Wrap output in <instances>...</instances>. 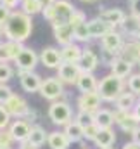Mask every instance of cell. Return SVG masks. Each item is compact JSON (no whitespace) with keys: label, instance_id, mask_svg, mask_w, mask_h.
Here are the masks:
<instances>
[{"label":"cell","instance_id":"29","mask_svg":"<svg viewBox=\"0 0 140 149\" xmlns=\"http://www.w3.org/2000/svg\"><path fill=\"white\" fill-rule=\"evenodd\" d=\"M47 139H49V134L45 132V128H42V127H31V134H30V137H28V142L30 144H33L35 148H42L45 142H47Z\"/></svg>","mask_w":140,"mask_h":149},{"label":"cell","instance_id":"45","mask_svg":"<svg viewBox=\"0 0 140 149\" xmlns=\"http://www.w3.org/2000/svg\"><path fill=\"white\" fill-rule=\"evenodd\" d=\"M0 2H2L5 7H9L10 10H14L17 5H21V0H0Z\"/></svg>","mask_w":140,"mask_h":149},{"label":"cell","instance_id":"18","mask_svg":"<svg viewBox=\"0 0 140 149\" xmlns=\"http://www.w3.org/2000/svg\"><path fill=\"white\" fill-rule=\"evenodd\" d=\"M118 28H119V31H121L123 35H128L132 40H137L139 35H140V17L130 14V16L125 17V21H123Z\"/></svg>","mask_w":140,"mask_h":149},{"label":"cell","instance_id":"4","mask_svg":"<svg viewBox=\"0 0 140 149\" xmlns=\"http://www.w3.org/2000/svg\"><path fill=\"white\" fill-rule=\"evenodd\" d=\"M40 95L50 102L59 101L64 95V83L61 81L59 76H49L43 80V83L40 87Z\"/></svg>","mask_w":140,"mask_h":149},{"label":"cell","instance_id":"32","mask_svg":"<svg viewBox=\"0 0 140 149\" xmlns=\"http://www.w3.org/2000/svg\"><path fill=\"white\" fill-rule=\"evenodd\" d=\"M92 40L90 37V31H88V24L83 23L80 26L74 28V42H81V43H88Z\"/></svg>","mask_w":140,"mask_h":149},{"label":"cell","instance_id":"3","mask_svg":"<svg viewBox=\"0 0 140 149\" xmlns=\"http://www.w3.org/2000/svg\"><path fill=\"white\" fill-rule=\"evenodd\" d=\"M49 118L54 125L66 127L69 121H73V109L64 101H54L49 108Z\"/></svg>","mask_w":140,"mask_h":149},{"label":"cell","instance_id":"36","mask_svg":"<svg viewBox=\"0 0 140 149\" xmlns=\"http://www.w3.org/2000/svg\"><path fill=\"white\" fill-rule=\"evenodd\" d=\"M10 113L7 111V108H5V104H0V130H5V128H9V125H10Z\"/></svg>","mask_w":140,"mask_h":149},{"label":"cell","instance_id":"50","mask_svg":"<svg viewBox=\"0 0 140 149\" xmlns=\"http://www.w3.org/2000/svg\"><path fill=\"white\" fill-rule=\"evenodd\" d=\"M19 149H38V148H35L33 144H30V142L26 141V142H21V148Z\"/></svg>","mask_w":140,"mask_h":149},{"label":"cell","instance_id":"20","mask_svg":"<svg viewBox=\"0 0 140 149\" xmlns=\"http://www.w3.org/2000/svg\"><path fill=\"white\" fill-rule=\"evenodd\" d=\"M87 24H88V31H90L92 40H100L105 33H109L111 30H114L111 24H107L105 21H102L99 16L94 17V19H90V21H87Z\"/></svg>","mask_w":140,"mask_h":149},{"label":"cell","instance_id":"22","mask_svg":"<svg viewBox=\"0 0 140 149\" xmlns=\"http://www.w3.org/2000/svg\"><path fill=\"white\" fill-rule=\"evenodd\" d=\"M81 54H83V49L76 42H73L69 45H62V49H61L62 63H80Z\"/></svg>","mask_w":140,"mask_h":149},{"label":"cell","instance_id":"2","mask_svg":"<svg viewBox=\"0 0 140 149\" xmlns=\"http://www.w3.org/2000/svg\"><path fill=\"white\" fill-rule=\"evenodd\" d=\"M123 90H125V80L112 73L100 78L99 87H97V92L104 102H116V99L123 94Z\"/></svg>","mask_w":140,"mask_h":149},{"label":"cell","instance_id":"46","mask_svg":"<svg viewBox=\"0 0 140 149\" xmlns=\"http://www.w3.org/2000/svg\"><path fill=\"white\" fill-rule=\"evenodd\" d=\"M23 120H26L28 123H33V121H36V111H35V109H30V111L26 113V116H24Z\"/></svg>","mask_w":140,"mask_h":149},{"label":"cell","instance_id":"43","mask_svg":"<svg viewBox=\"0 0 140 149\" xmlns=\"http://www.w3.org/2000/svg\"><path fill=\"white\" fill-rule=\"evenodd\" d=\"M10 12H12V10H10L9 7H5V5H3V3L0 2V21H2V23H5V21L9 19Z\"/></svg>","mask_w":140,"mask_h":149},{"label":"cell","instance_id":"27","mask_svg":"<svg viewBox=\"0 0 140 149\" xmlns=\"http://www.w3.org/2000/svg\"><path fill=\"white\" fill-rule=\"evenodd\" d=\"M137 106V94L130 92H123L118 99H116V109H125V111H133V108Z\"/></svg>","mask_w":140,"mask_h":149},{"label":"cell","instance_id":"31","mask_svg":"<svg viewBox=\"0 0 140 149\" xmlns=\"http://www.w3.org/2000/svg\"><path fill=\"white\" fill-rule=\"evenodd\" d=\"M139 127H140V121L135 118V114H133V113H130V114H128L121 123H119V128H121L125 134H130V135H132Z\"/></svg>","mask_w":140,"mask_h":149},{"label":"cell","instance_id":"5","mask_svg":"<svg viewBox=\"0 0 140 149\" xmlns=\"http://www.w3.org/2000/svg\"><path fill=\"white\" fill-rule=\"evenodd\" d=\"M40 61V56H36V52L30 47H23L21 52L17 54V57L14 59V64L17 70L21 71H35L36 64Z\"/></svg>","mask_w":140,"mask_h":149},{"label":"cell","instance_id":"57","mask_svg":"<svg viewBox=\"0 0 140 149\" xmlns=\"http://www.w3.org/2000/svg\"><path fill=\"white\" fill-rule=\"evenodd\" d=\"M139 66H140V63H139Z\"/></svg>","mask_w":140,"mask_h":149},{"label":"cell","instance_id":"53","mask_svg":"<svg viewBox=\"0 0 140 149\" xmlns=\"http://www.w3.org/2000/svg\"><path fill=\"white\" fill-rule=\"evenodd\" d=\"M0 149H12V148H0Z\"/></svg>","mask_w":140,"mask_h":149},{"label":"cell","instance_id":"58","mask_svg":"<svg viewBox=\"0 0 140 149\" xmlns=\"http://www.w3.org/2000/svg\"><path fill=\"white\" fill-rule=\"evenodd\" d=\"M0 148H2V146H0Z\"/></svg>","mask_w":140,"mask_h":149},{"label":"cell","instance_id":"8","mask_svg":"<svg viewBox=\"0 0 140 149\" xmlns=\"http://www.w3.org/2000/svg\"><path fill=\"white\" fill-rule=\"evenodd\" d=\"M81 68L78 63H62L59 68H57V76L61 78L62 83H68V85H76L78 78L81 76Z\"/></svg>","mask_w":140,"mask_h":149},{"label":"cell","instance_id":"7","mask_svg":"<svg viewBox=\"0 0 140 149\" xmlns=\"http://www.w3.org/2000/svg\"><path fill=\"white\" fill-rule=\"evenodd\" d=\"M123 43H125L123 33L118 31L116 28L111 30L109 33H105L104 37L100 38V47H102V50L111 52V54H116V56H119V50H121Z\"/></svg>","mask_w":140,"mask_h":149},{"label":"cell","instance_id":"54","mask_svg":"<svg viewBox=\"0 0 140 149\" xmlns=\"http://www.w3.org/2000/svg\"><path fill=\"white\" fill-rule=\"evenodd\" d=\"M137 40H140V35H139V38H137Z\"/></svg>","mask_w":140,"mask_h":149},{"label":"cell","instance_id":"44","mask_svg":"<svg viewBox=\"0 0 140 149\" xmlns=\"http://www.w3.org/2000/svg\"><path fill=\"white\" fill-rule=\"evenodd\" d=\"M130 14L140 17V0H132V3H130Z\"/></svg>","mask_w":140,"mask_h":149},{"label":"cell","instance_id":"42","mask_svg":"<svg viewBox=\"0 0 140 149\" xmlns=\"http://www.w3.org/2000/svg\"><path fill=\"white\" fill-rule=\"evenodd\" d=\"M42 16H43V19H47L49 23H52V19H54V3L49 5V7H45L42 10Z\"/></svg>","mask_w":140,"mask_h":149},{"label":"cell","instance_id":"56","mask_svg":"<svg viewBox=\"0 0 140 149\" xmlns=\"http://www.w3.org/2000/svg\"><path fill=\"white\" fill-rule=\"evenodd\" d=\"M139 97H140V95H139ZM139 101H140V99H139Z\"/></svg>","mask_w":140,"mask_h":149},{"label":"cell","instance_id":"17","mask_svg":"<svg viewBox=\"0 0 140 149\" xmlns=\"http://www.w3.org/2000/svg\"><path fill=\"white\" fill-rule=\"evenodd\" d=\"M99 17H100L102 21H105L107 24H111L112 28H118V26L125 21L126 14H125V10L119 9V7H109V9H104V10L99 12Z\"/></svg>","mask_w":140,"mask_h":149},{"label":"cell","instance_id":"28","mask_svg":"<svg viewBox=\"0 0 140 149\" xmlns=\"http://www.w3.org/2000/svg\"><path fill=\"white\" fill-rule=\"evenodd\" d=\"M94 121L100 127V128H111L116 121H114V113L109 109H99L94 113Z\"/></svg>","mask_w":140,"mask_h":149},{"label":"cell","instance_id":"21","mask_svg":"<svg viewBox=\"0 0 140 149\" xmlns=\"http://www.w3.org/2000/svg\"><path fill=\"white\" fill-rule=\"evenodd\" d=\"M64 134L68 135V139L71 141V144H76V142H81L85 139V128L80 121L73 120L69 121L66 127H64Z\"/></svg>","mask_w":140,"mask_h":149},{"label":"cell","instance_id":"38","mask_svg":"<svg viewBox=\"0 0 140 149\" xmlns=\"http://www.w3.org/2000/svg\"><path fill=\"white\" fill-rule=\"evenodd\" d=\"M12 142H16L14 141V137L10 135V132L5 128V130H0V146L2 148H12Z\"/></svg>","mask_w":140,"mask_h":149},{"label":"cell","instance_id":"52","mask_svg":"<svg viewBox=\"0 0 140 149\" xmlns=\"http://www.w3.org/2000/svg\"><path fill=\"white\" fill-rule=\"evenodd\" d=\"M81 2H95V0H81Z\"/></svg>","mask_w":140,"mask_h":149},{"label":"cell","instance_id":"13","mask_svg":"<svg viewBox=\"0 0 140 149\" xmlns=\"http://www.w3.org/2000/svg\"><path fill=\"white\" fill-rule=\"evenodd\" d=\"M40 63L49 68V70H57L62 64V56H61V49L55 47H45L40 54Z\"/></svg>","mask_w":140,"mask_h":149},{"label":"cell","instance_id":"19","mask_svg":"<svg viewBox=\"0 0 140 149\" xmlns=\"http://www.w3.org/2000/svg\"><path fill=\"white\" fill-rule=\"evenodd\" d=\"M80 68L85 73H94L99 66V54L94 52L92 49H83V54L80 57Z\"/></svg>","mask_w":140,"mask_h":149},{"label":"cell","instance_id":"25","mask_svg":"<svg viewBox=\"0 0 140 149\" xmlns=\"http://www.w3.org/2000/svg\"><path fill=\"white\" fill-rule=\"evenodd\" d=\"M47 144L50 149H69L71 141L68 139V135L64 132H50Z\"/></svg>","mask_w":140,"mask_h":149},{"label":"cell","instance_id":"41","mask_svg":"<svg viewBox=\"0 0 140 149\" xmlns=\"http://www.w3.org/2000/svg\"><path fill=\"white\" fill-rule=\"evenodd\" d=\"M112 113H114V121H116V125H119V123H121V121H123V120H125V118H126V116H128V114H130L132 111L116 109V111H112Z\"/></svg>","mask_w":140,"mask_h":149},{"label":"cell","instance_id":"11","mask_svg":"<svg viewBox=\"0 0 140 149\" xmlns=\"http://www.w3.org/2000/svg\"><path fill=\"white\" fill-rule=\"evenodd\" d=\"M9 132H10V135L14 137L16 142H19V144L26 142L28 137H30V134H31V123H28L23 118H17V120H14L9 125Z\"/></svg>","mask_w":140,"mask_h":149},{"label":"cell","instance_id":"34","mask_svg":"<svg viewBox=\"0 0 140 149\" xmlns=\"http://www.w3.org/2000/svg\"><path fill=\"white\" fill-rule=\"evenodd\" d=\"M14 76V70L10 68L9 63H0V83H7L10 81Z\"/></svg>","mask_w":140,"mask_h":149},{"label":"cell","instance_id":"40","mask_svg":"<svg viewBox=\"0 0 140 149\" xmlns=\"http://www.w3.org/2000/svg\"><path fill=\"white\" fill-rule=\"evenodd\" d=\"M76 121H80V123L85 127V125H88V123L94 121V114H92V113H85V111H78V114H76Z\"/></svg>","mask_w":140,"mask_h":149},{"label":"cell","instance_id":"10","mask_svg":"<svg viewBox=\"0 0 140 149\" xmlns=\"http://www.w3.org/2000/svg\"><path fill=\"white\" fill-rule=\"evenodd\" d=\"M17 76H19V81H21V87L24 92L28 94H33V92H40V87L43 83L42 76L35 71H21L17 70Z\"/></svg>","mask_w":140,"mask_h":149},{"label":"cell","instance_id":"37","mask_svg":"<svg viewBox=\"0 0 140 149\" xmlns=\"http://www.w3.org/2000/svg\"><path fill=\"white\" fill-rule=\"evenodd\" d=\"M69 23H71V26H73V28H76V26H80V24L87 23V16H85V12H83V10L74 9V12H73V16H71V19H69Z\"/></svg>","mask_w":140,"mask_h":149},{"label":"cell","instance_id":"49","mask_svg":"<svg viewBox=\"0 0 140 149\" xmlns=\"http://www.w3.org/2000/svg\"><path fill=\"white\" fill-rule=\"evenodd\" d=\"M132 113L135 114V118H137V120H139V121H140V101H139V102H137V106L133 108V111H132Z\"/></svg>","mask_w":140,"mask_h":149},{"label":"cell","instance_id":"26","mask_svg":"<svg viewBox=\"0 0 140 149\" xmlns=\"http://www.w3.org/2000/svg\"><path fill=\"white\" fill-rule=\"evenodd\" d=\"M95 146L100 149H107V148H112V144L116 142V134L112 128H100L97 139L94 141Z\"/></svg>","mask_w":140,"mask_h":149},{"label":"cell","instance_id":"16","mask_svg":"<svg viewBox=\"0 0 140 149\" xmlns=\"http://www.w3.org/2000/svg\"><path fill=\"white\" fill-rule=\"evenodd\" d=\"M52 30H54V38L57 40L59 45H69L74 42V28L71 26V23L55 24L52 26Z\"/></svg>","mask_w":140,"mask_h":149},{"label":"cell","instance_id":"14","mask_svg":"<svg viewBox=\"0 0 140 149\" xmlns=\"http://www.w3.org/2000/svg\"><path fill=\"white\" fill-rule=\"evenodd\" d=\"M5 108H7V111L10 113V116H14V118H24L26 113L30 111V106H28L26 99L21 97V95H17V94H14L5 102Z\"/></svg>","mask_w":140,"mask_h":149},{"label":"cell","instance_id":"24","mask_svg":"<svg viewBox=\"0 0 140 149\" xmlns=\"http://www.w3.org/2000/svg\"><path fill=\"white\" fill-rule=\"evenodd\" d=\"M132 70H133V64L128 63V61L123 59V57H116L114 63L111 64V73L116 74V76H119V78H123V80L132 74Z\"/></svg>","mask_w":140,"mask_h":149},{"label":"cell","instance_id":"30","mask_svg":"<svg viewBox=\"0 0 140 149\" xmlns=\"http://www.w3.org/2000/svg\"><path fill=\"white\" fill-rule=\"evenodd\" d=\"M21 10L23 12H26L28 16H36V14H42V10H43V3H42V0H21Z\"/></svg>","mask_w":140,"mask_h":149},{"label":"cell","instance_id":"55","mask_svg":"<svg viewBox=\"0 0 140 149\" xmlns=\"http://www.w3.org/2000/svg\"><path fill=\"white\" fill-rule=\"evenodd\" d=\"M107 149H112V148H107Z\"/></svg>","mask_w":140,"mask_h":149},{"label":"cell","instance_id":"1","mask_svg":"<svg viewBox=\"0 0 140 149\" xmlns=\"http://www.w3.org/2000/svg\"><path fill=\"white\" fill-rule=\"evenodd\" d=\"M33 31V21L31 16H28L26 12L19 10H12L9 19L3 23V37L7 40H14V42H24L28 40Z\"/></svg>","mask_w":140,"mask_h":149},{"label":"cell","instance_id":"33","mask_svg":"<svg viewBox=\"0 0 140 149\" xmlns=\"http://www.w3.org/2000/svg\"><path fill=\"white\" fill-rule=\"evenodd\" d=\"M83 128H85V141H92V142L97 139V135H99V132H100V127H99L95 121L85 125Z\"/></svg>","mask_w":140,"mask_h":149},{"label":"cell","instance_id":"15","mask_svg":"<svg viewBox=\"0 0 140 149\" xmlns=\"http://www.w3.org/2000/svg\"><path fill=\"white\" fill-rule=\"evenodd\" d=\"M119 57L126 59L128 63H132L133 66L140 63V40H130L125 42L121 50H119Z\"/></svg>","mask_w":140,"mask_h":149},{"label":"cell","instance_id":"51","mask_svg":"<svg viewBox=\"0 0 140 149\" xmlns=\"http://www.w3.org/2000/svg\"><path fill=\"white\" fill-rule=\"evenodd\" d=\"M2 35H3V23L0 21V37H2Z\"/></svg>","mask_w":140,"mask_h":149},{"label":"cell","instance_id":"6","mask_svg":"<svg viewBox=\"0 0 140 149\" xmlns=\"http://www.w3.org/2000/svg\"><path fill=\"white\" fill-rule=\"evenodd\" d=\"M74 9L76 7L71 2H68V0H55L54 2V19H52V26L69 23Z\"/></svg>","mask_w":140,"mask_h":149},{"label":"cell","instance_id":"47","mask_svg":"<svg viewBox=\"0 0 140 149\" xmlns=\"http://www.w3.org/2000/svg\"><path fill=\"white\" fill-rule=\"evenodd\" d=\"M132 137H133V142H137V144L140 146V127L133 132V134H132Z\"/></svg>","mask_w":140,"mask_h":149},{"label":"cell","instance_id":"39","mask_svg":"<svg viewBox=\"0 0 140 149\" xmlns=\"http://www.w3.org/2000/svg\"><path fill=\"white\" fill-rule=\"evenodd\" d=\"M12 95H14L12 88H10L7 83H0V104H5Z\"/></svg>","mask_w":140,"mask_h":149},{"label":"cell","instance_id":"12","mask_svg":"<svg viewBox=\"0 0 140 149\" xmlns=\"http://www.w3.org/2000/svg\"><path fill=\"white\" fill-rule=\"evenodd\" d=\"M24 45L21 42H14V40H2L0 42V63H14V59L17 57V54L21 52Z\"/></svg>","mask_w":140,"mask_h":149},{"label":"cell","instance_id":"23","mask_svg":"<svg viewBox=\"0 0 140 149\" xmlns=\"http://www.w3.org/2000/svg\"><path fill=\"white\" fill-rule=\"evenodd\" d=\"M76 87H78V90L81 92V94H85V92H94V90H97V87H99V80L95 78V74L94 73H81V76L78 78V81H76Z\"/></svg>","mask_w":140,"mask_h":149},{"label":"cell","instance_id":"48","mask_svg":"<svg viewBox=\"0 0 140 149\" xmlns=\"http://www.w3.org/2000/svg\"><path fill=\"white\" fill-rule=\"evenodd\" d=\"M123 149H140V146L137 144V142H133V141H132V142H126V144L123 146Z\"/></svg>","mask_w":140,"mask_h":149},{"label":"cell","instance_id":"35","mask_svg":"<svg viewBox=\"0 0 140 149\" xmlns=\"http://www.w3.org/2000/svg\"><path fill=\"white\" fill-rule=\"evenodd\" d=\"M126 85H128V90H132L133 94L140 95V73H132L130 74Z\"/></svg>","mask_w":140,"mask_h":149},{"label":"cell","instance_id":"9","mask_svg":"<svg viewBox=\"0 0 140 149\" xmlns=\"http://www.w3.org/2000/svg\"><path fill=\"white\" fill-rule=\"evenodd\" d=\"M100 102H102V97L99 95L97 90L94 92H85L78 97V109L85 113H94L100 109Z\"/></svg>","mask_w":140,"mask_h":149}]
</instances>
